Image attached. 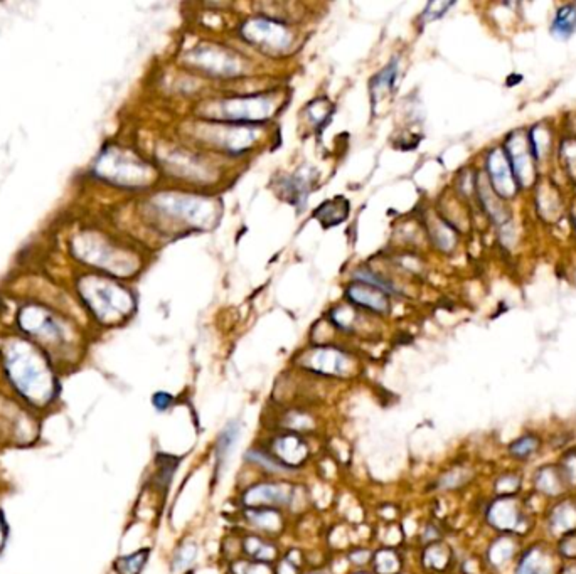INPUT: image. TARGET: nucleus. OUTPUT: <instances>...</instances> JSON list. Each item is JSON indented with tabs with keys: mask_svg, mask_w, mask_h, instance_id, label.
Instances as JSON below:
<instances>
[{
	"mask_svg": "<svg viewBox=\"0 0 576 574\" xmlns=\"http://www.w3.org/2000/svg\"><path fill=\"white\" fill-rule=\"evenodd\" d=\"M165 211L174 216V219H181L194 228H211L218 221V209L214 202L208 199L194 196H165V201L160 202Z\"/></svg>",
	"mask_w": 576,
	"mask_h": 574,
	"instance_id": "f257e3e1",
	"label": "nucleus"
},
{
	"mask_svg": "<svg viewBox=\"0 0 576 574\" xmlns=\"http://www.w3.org/2000/svg\"><path fill=\"white\" fill-rule=\"evenodd\" d=\"M243 39L265 51L282 53L292 44V34L285 24L256 17L246 21L240 29Z\"/></svg>",
	"mask_w": 576,
	"mask_h": 574,
	"instance_id": "f03ea898",
	"label": "nucleus"
},
{
	"mask_svg": "<svg viewBox=\"0 0 576 574\" xmlns=\"http://www.w3.org/2000/svg\"><path fill=\"white\" fill-rule=\"evenodd\" d=\"M214 116L211 118L229 121V123H253V121L267 120L272 115V101L265 96H243L223 99L216 106Z\"/></svg>",
	"mask_w": 576,
	"mask_h": 574,
	"instance_id": "7ed1b4c3",
	"label": "nucleus"
},
{
	"mask_svg": "<svg viewBox=\"0 0 576 574\" xmlns=\"http://www.w3.org/2000/svg\"><path fill=\"white\" fill-rule=\"evenodd\" d=\"M301 365L314 372L327 374V376H345L353 369V360L348 354L332 347L314 349L304 355Z\"/></svg>",
	"mask_w": 576,
	"mask_h": 574,
	"instance_id": "20e7f679",
	"label": "nucleus"
},
{
	"mask_svg": "<svg viewBox=\"0 0 576 574\" xmlns=\"http://www.w3.org/2000/svg\"><path fill=\"white\" fill-rule=\"evenodd\" d=\"M192 61H194L196 66H199V70L208 71L211 74L228 76L236 74L241 70L240 62L235 56H231V53L219 51V49L209 46L196 49L192 53Z\"/></svg>",
	"mask_w": 576,
	"mask_h": 574,
	"instance_id": "39448f33",
	"label": "nucleus"
},
{
	"mask_svg": "<svg viewBox=\"0 0 576 574\" xmlns=\"http://www.w3.org/2000/svg\"><path fill=\"white\" fill-rule=\"evenodd\" d=\"M290 502V492L280 483H258L243 495V504L248 509H268Z\"/></svg>",
	"mask_w": 576,
	"mask_h": 574,
	"instance_id": "423d86ee",
	"label": "nucleus"
},
{
	"mask_svg": "<svg viewBox=\"0 0 576 574\" xmlns=\"http://www.w3.org/2000/svg\"><path fill=\"white\" fill-rule=\"evenodd\" d=\"M345 297L354 305L364 307V309H369L371 311H375V314H386L389 310L388 293L381 292L380 288L364 282L350 285L348 290H345Z\"/></svg>",
	"mask_w": 576,
	"mask_h": 574,
	"instance_id": "0eeeda50",
	"label": "nucleus"
},
{
	"mask_svg": "<svg viewBox=\"0 0 576 574\" xmlns=\"http://www.w3.org/2000/svg\"><path fill=\"white\" fill-rule=\"evenodd\" d=\"M273 455H277L278 462L294 470L307 460L309 448L300 436L283 435L273 440Z\"/></svg>",
	"mask_w": 576,
	"mask_h": 574,
	"instance_id": "6e6552de",
	"label": "nucleus"
},
{
	"mask_svg": "<svg viewBox=\"0 0 576 574\" xmlns=\"http://www.w3.org/2000/svg\"><path fill=\"white\" fill-rule=\"evenodd\" d=\"M241 435V424L240 421H229L223 431L218 436V445H216V455H218V463L224 465V462L229 458L233 448L236 446L238 440Z\"/></svg>",
	"mask_w": 576,
	"mask_h": 574,
	"instance_id": "1a4fd4ad",
	"label": "nucleus"
},
{
	"mask_svg": "<svg viewBox=\"0 0 576 574\" xmlns=\"http://www.w3.org/2000/svg\"><path fill=\"white\" fill-rule=\"evenodd\" d=\"M246 519H248L256 529H260V531L263 532H272V534L282 531L283 527L282 515L278 514L277 510L272 509H248Z\"/></svg>",
	"mask_w": 576,
	"mask_h": 574,
	"instance_id": "9d476101",
	"label": "nucleus"
},
{
	"mask_svg": "<svg viewBox=\"0 0 576 574\" xmlns=\"http://www.w3.org/2000/svg\"><path fill=\"white\" fill-rule=\"evenodd\" d=\"M349 212V206L345 199H337V201H327L315 211V218L328 228V226L339 224L340 221L345 219Z\"/></svg>",
	"mask_w": 576,
	"mask_h": 574,
	"instance_id": "9b49d317",
	"label": "nucleus"
},
{
	"mask_svg": "<svg viewBox=\"0 0 576 574\" xmlns=\"http://www.w3.org/2000/svg\"><path fill=\"white\" fill-rule=\"evenodd\" d=\"M396 76H398V62L394 60L389 66H386L376 78H372L371 84H369L372 94V101L376 103L377 98L384 96V93H388L394 88Z\"/></svg>",
	"mask_w": 576,
	"mask_h": 574,
	"instance_id": "f8f14e48",
	"label": "nucleus"
},
{
	"mask_svg": "<svg viewBox=\"0 0 576 574\" xmlns=\"http://www.w3.org/2000/svg\"><path fill=\"white\" fill-rule=\"evenodd\" d=\"M245 551L251 556V558H255L256 561L260 563L272 561L277 556V551L272 544H268V542H265L263 539L255 536H251L245 541Z\"/></svg>",
	"mask_w": 576,
	"mask_h": 574,
	"instance_id": "ddd939ff",
	"label": "nucleus"
},
{
	"mask_svg": "<svg viewBox=\"0 0 576 574\" xmlns=\"http://www.w3.org/2000/svg\"><path fill=\"white\" fill-rule=\"evenodd\" d=\"M283 191L287 192V199L292 204H304L309 194V180L305 177H290L282 185Z\"/></svg>",
	"mask_w": 576,
	"mask_h": 574,
	"instance_id": "4468645a",
	"label": "nucleus"
},
{
	"mask_svg": "<svg viewBox=\"0 0 576 574\" xmlns=\"http://www.w3.org/2000/svg\"><path fill=\"white\" fill-rule=\"evenodd\" d=\"M148 559V549L137 551V553L125 556V558H120L116 561L115 568L120 574H140L142 568L145 566Z\"/></svg>",
	"mask_w": 576,
	"mask_h": 574,
	"instance_id": "2eb2a0df",
	"label": "nucleus"
},
{
	"mask_svg": "<svg viewBox=\"0 0 576 574\" xmlns=\"http://www.w3.org/2000/svg\"><path fill=\"white\" fill-rule=\"evenodd\" d=\"M245 460H248V462L255 463V465H260V467L267 468L273 473H290V472H294V470L285 467V465L278 462V460H273L272 456H268L262 450H250L248 453L245 455Z\"/></svg>",
	"mask_w": 576,
	"mask_h": 574,
	"instance_id": "dca6fc26",
	"label": "nucleus"
},
{
	"mask_svg": "<svg viewBox=\"0 0 576 574\" xmlns=\"http://www.w3.org/2000/svg\"><path fill=\"white\" fill-rule=\"evenodd\" d=\"M576 29V6H568L556 16L553 24V33L558 35H568Z\"/></svg>",
	"mask_w": 576,
	"mask_h": 574,
	"instance_id": "f3484780",
	"label": "nucleus"
},
{
	"mask_svg": "<svg viewBox=\"0 0 576 574\" xmlns=\"http://www.w3.org/2000/svg\"><path fill=\"white\" fill-rule=\"evenodd\" d=\"M196 556H197L196 542H186V544H182L181 548H177V551H175V554H174V559H172L174 573L184 571V569L191 568L196 561Z\"/></svg>",
	"mask_w": 576,
	"mask_h": 574,
	"instance_id": "a211bd4d",
	"label": "nucleus"
},
{
	"mask_svg": "<svg viewBox=\"0 0 576 574\" xmlns=\"http://www.w3.org/2000/svg\"><path fill=\"white\" fill-rule=\"evenodd\" d=\"M375 564L380 574H394L399 569V556L393 551L384 549L376 556Z\"/></svg>",
	"mask_w": 576,
	"mask_h": 574,
	"instance_id": "6ab92c4d",
	"label": "nucleus"
},
{
	"mask_svg": "<svg viewBox=\"0 0 576 574\" xmlns=\"http://www.w3.org/2000/svg\"><path fill=\"white\" fill-rule=\"evenodd\" d=\"M534 448H536V440L531 436H526V438H521V440H517L516 443H512L511 453L517 456V458H526V456H529L531 453H533Z\"/></svg>",
	"mask_w": 576,
	"mask_h": 574,
	"instance_id": "aec40b11",
	"label": "nucleus"
},
{
	"mask_svg": "<svg viewBox=\"0 0 576 574\" xmlns=\"http://www.w3.org/2000/svg\"><path fill=\"white\" fill-rule=\"evenodd\" d=\"M172 401L174 397L167 394V392H157V394L152 397V404H154L159 411H165L167 408H170Z\"/></svg>",
	"mask_w": 576,
	"mask_h": 574,
	"instance_id": "412c9836",
	"label": "nucleus"
},
{
	"mask_svg": "<svg viewBox=\"0 0 576 574\" xmlns=\"http://www.w3.org/2000/svg\"><path fill=\"white\" fill-rule=\"evenodd\" d=\"M243 571L238 574H270L268 566L265 564H241Z\"/></svg>",
	"mask_w": 576,
	"mask_h": 574,
	"instance_id": "4be33fe9",
	"label": "nucleus"
},
{
	"mask_svg": "<svg viewBox=\"0 0 576 574\" xmlns=\"http://www.w3.org/2000/svg\"><path fill=\"white\" fill-rule=\"evenodd\" d=\"M359 574H364V573H359Z\"/></svg>",
	"mask_w": 576,
	"mask_h": 574,
	"instance_id": "5701e85b",
	"label": "nucleus"
}]
</instances>
